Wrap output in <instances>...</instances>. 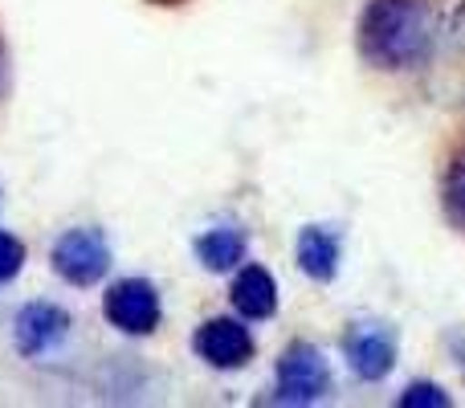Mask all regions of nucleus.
Returning a JSON list of instances; mask_svg holds the SVG:
<instances>
[{
    "instance_id": "nucleus-7",
    "label": "nucleus",
    "mask_w": 465,
    "mask_h": 408,
    "mask_svg": "<svg viewBox=\"0 0 465 408\" xmlns=\"http://www.w3.org/2000/svg\"><path fill=\"white\" fill-rule=\"evenodd\" d=\"M347 363L360 380H384L396 363V339L380 323H360L347 331Z\"/></svg>"
},
{
    "instance_id": "nucleus-11",
    "label": "nucleus",
    "mask_w": 465,
    "mask_h": 408,
    "mask_svg": "<svg viewBox=\"0 0 465 408\" xmlns=\"http://www.w3.org/2000/svg\"><path fill=\"white\" fill-rule=\"evenodd\" d=\"M445 213L465 233V147L453 155L450 172H445Z\"/></svg>"
},
{
    "instance_id": "nucleus-4",
    "label": "nucleus",
    "mask_w": 465,
    "mask_h": 408,
    "mask_svg": "<svg viewBox=\"0 0 465 408\" xmlns=\"http://www.w3.org/2000/svg\"><path fill=\"white\" fill-rule=\"evenodd\" d=\"M273 380L282 404H314L331 393V363L314 343H290L278 355Z\"/></svg>"
},
{
    "instance_id": "nucleus-12",
    "label": "nucleus",
    "mask_w": 465,
    "mask_h": 408,
    "mask_svg": "<svg viewBox=\"0 0 465 408\" xmlns=\"http://www.w3.org/2000/svg\"><path fill=\"white\" fill-rule=\"evenodd\" d=\"M25 262H29V249H25V241L16 237V233L0 229V286H8V282L21 278Z\"/></svg>"
},
{
    "instance_id": "nucleus-6",
    "label": "nucleus",
    "mask_w": 465,
    "mask_h": 408,
    "mask_svg": "<svg viewBox=\"0 0 465 408\" xmlns=\"http://www.w3.org/2000/svg\"><path fill=\"white\" fill-rule=\"evenodd\" d=\"M193 352L209 368L237 372L253 360V335H249V327L241 319H204L193 335Z\"/></svg>"
},
{
    "instance_id": "nucleus-10",
    "label": "nucleus",
    "mask_w": 465,
    "mask_h": 408,
    "mask_svg": "<svg viewBox=\"0 0 465 408\" xmlns=\"http://www.w3.org/2000/svg\"><path fill=\"white\" fill-rule=\"evenodd\" d=\"M298 270L306 274V278L314 282H331L339 270V237L331 229H319V224H311V229L298 233Z\"/></svg>"
},
{
    "instance_id": "nucleus-8",
    "label": "nucleus",
    "mask_w": 465,
    "mask_h": 408,
    "mask_svg": "<svg viewBox=\"0 0 465 408\" xmlns=\"http://www.w3.org/2000/svg\"><path fill=\"white\" fill-rule=\"evenodd\" d=\"M229 303L241 319L262 323L278 311V282H273V274L265 265H241V274L229 286Z\"/></svg>"
},
{
    "instance_id": "nucleus-9",
    "label": "nucleus",
    "mask_w": 465,
    "mask_h": 408,
    "mask_svg": "<svg viewBox=\"0 0 465 408\" xmlns=\"http://www.w3.org/2000/svg\"><path fill=\"white\" fill-rule=\"evenodd\" d=\"M193 254L209 274H229L245 262V233L232 224H217L193 241Z\"/></svg>"
},
{
    "instance_id": "nucleus-15",
    "label": "nucleus",
    "mask_w": 465,
    "mask_h": 408,
    "mask_svg": "<svg viewBox=\"0 0 465 408\" xmlns=\"http://www.w3.org/2000/svg\"><path fill=\"white\" fill-rule=\"evenodd\" d=\"M152 5H184V0H152Z\"/></svg>"
},
{
    "instance_id": "nucleus-14",
    "label": "nucleus",
    "mask_w": 465,
    "mask_h": 408,
    "mask_svg": "<svg viewBox=\"0 0 465 408\" xmlns=\"http://www.w3.org/2000/svg\"><path fill=\"white\" fill-rule=\"evenodd\" d=\"M5 78H8V54H5V37H0V95H5Z\"/></svg>"
},
{
    "instance_id": "nucleus-3",
    "label": "nucleus",
    "mask_w": 465,
    "mask_h": 408,
    "mask_svg": "<svg viewBox=\"0 0 465 408\" xmlns=\"http://www.w3.org/2000/svg\"><path fill=\"white\" fill-rule=\"evenodd\" d=\"M103 319L111 323L119 335H155L163 323V303L160 290L147 278H119L106 286L103 294Z\"/></svg>"
},
{
    "instance_id": "nucleus-5",
    "label": "nucleus",
    "mask_w": 465,
    "mask_h": 408,
    "mask_svg": "<svg viewBox=\"0 0 465 408\" xmlns=\"http://www.w3.org/2000/svg\"><path fill=\"white\" fill-rule=\"evenodd\" d=\"M74 319L62 303H49V298H33L16 311L13 319V347L21 360H41L49 355L65 335H70Z\"/></svg>"
},
{
    "instance_id": "nucleus-1",
    "label": "nucleus",
    "mask_w": 465,
    "mask_h": 408,
    "mask_svg": "<svg viewBox=\"0 0 465 408\" xmlns=\"http://www.w3.org/2000/svg\"><path fill=\"white\" fill-rule=\"evenodd\" d=\"M433 49L429 0H371L360 21V54L376 70H412Z\"/></svg>"
},
{
    "instance_id": "nucleus-2",
    "label": "nucleus",
    "mask_w": 465,
    "mask_h": 408,
    "mask_svg": "<svg viewBox=\"0 0 465 408\" xmlns=\"http://www.w3.org/2000/svg\"><path fill=\"white\" fill-rule=\"evenodd\" d=\"M114 254L111 241L98 224H74V229L57 233L54 249H49V270L74 290H90L111 274Z\"/></svg>"
},
{
    "instance_id": "nucleus-13",
    "label": "nucleus",
    "mask_w": 465,
    "mask_h": 408,
    "mask_svg": "<svg viewBox=\"0 0 465 408\" xmlns=\"http://www.w3.org/2000/svg\"><path fill=\"white\" fill-rule=\"evenodd\" d=\"M401 404L404 408H445L450 404V396H445L437 384H412L409 393L401 396Z\"/></svg>"
}]
</instances>
